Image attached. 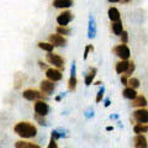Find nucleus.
Segmentation results:
<instances>
[{"instance_id":"obj_19","label":"nucleus","mask_w":148,"mask_h":148,"mask_svg":"<svg viewBox=\"0 0 148 148\" xmlns=\"http://www.w3.org/2000/svg\"><path fill=\"white\" fill-rule=\"evenodd\" d=\"M15 147L16 148H40L38 145H35V143H31V142H22V141L16 142Z\"/></svg>"},{"instance_id":"obj_23","label":"nucleus","mask_w":148,"mask_h":148,"mask_svg":"<svg viewBox=\"0 0 148 148\" xmlns=\"http://www.w3.org/2000/svg\"><path fill=\"white\" fill-rule=\"evenodd\" d=\"M127 85L133 88V89H137V88H140L141 83H140V80H138L137 78H130V79L127 80Z\"/></svg>"},{"instance_id":"obj_29","label":"nucleus","mask_w":148,"mask_h":148,"mask_svg":"<svg viewBox=\"0 0 148 148\" xmlns=\"http://www.w3.org/2000/svg\"><path fill=\"white\" fill-rule=\"evenodd\" d=\"M121 41H122V43H125V45H127V42H128V34H127V31H122L121 32Z\"/></svg>"},{"instance_id":"obj_1","label":"nucleus","mask_w":148,"mask_h":148,"mask_svg":"<svg viewBox=\"0 0 148 148\" xmlns=\"http://www.w3.org/2000/svg\"><path fill=\"white\" fill-rule=\"evenodd\" d=\"M14 131L22 138H32L37 135L36 126L30 122H18L16 126L14 127Z\"/></svg>"},{"instance_id":"obj_16","label":"nucleus","mask_w":148,"mask_h":148,"mask_svg":"<svg viewBox=\"0 0 148 148\" xmlns=\"http://www.w3.org/2000/svg\"><path fill=\"white\" fill-rule=\"evenodd\" d=\"M128 67V59H121V62L116 63V73L122 74L127 71Z\"/></svg>"},{"instance_id":"obj_9","label":"nucleus","mask_w":148,"mask_h":148,"mask_svg":"<svg viewBox=\"0 0 148 148\" xmlns=\"http://www.w3.org/2000/svg\"><path fill=\"white\" fill-rule=\"evenodd\" d=\"M72 20H73V15L71 11H63L62 14H59L57 17V22H58V25H61V26H67Z\"/></svg>"},{"instance_id":"obj_30","label":"nucleus","mask_w":148,"mask_h":148,"mask_svg":"<svg viewBox=\"0 0 148 148\" xmlns=\"http://www.w3.org/2000/svg\"><path fill=\"white\" fill-rule=\"evenodd\" d=\"M90 51H94V47H92L91 45H88L86 47H85V51H84V59L88 58V54H89Z\"/></svg>"},{"instance_id":"obj_25","label":"nucleus","mask_w":148,"mask_h":148,"mask_svg":"<svg viewBox=\"0 0 148 148\" xmlns=\"http://www.w3.org/2000/svg\"><path fill=\"white\" fill-rule=\"evenodd\" d=\"M57 34H59V35H69L71 34V29H68L67 26H61L59 25L57 27Z\"/></svg>"},{"instance_id":"obj_10","label":"nucleus","mask_w":148,"mask_h":148,"mask_svg":"<svg viewBox=\"0 0 148 148\" xmlns=\"http://www.w3.org/2000/svg\"><path fill=\"white\" fill-rule=\"evenodd\" d=\"M54 90V82L52 80H43V82H41V91L43 92V94H52Z\"/></svg>"},{"instance_id":"obj_35","label":"nucleus","mask_w":148,"mask_h":148,"mask_svg":"<svg viewBox=\"0 0 148 148\" xmlns=\"http://www.w3.org/2000/svg\"><path fill=\"white\" fill-rule=\"evenodd\" d=\"M38 64H40V67L42 68V69H47V66H46L43 62H38Z\"/></svg>"},{"instance_id":"obj_3","label":"nucleus","mask_w":148,"mask_h":148,"mask_svg":"<svg viewBox=\"0 0 148 148\" xmlns=\"http://www.w3.org/2000/svg\"><path fill=\"white\" fill-rule=\"evenodd\" d=\"M112 51L115 52V54H116L117 57H120L121 59H128L130 56H131V51H130V48L127 47V45H125V43L116 46Z\"/></svg>"},{"instance_id":"obj_5","label":"nucleus","mask_w":148,"mask_h":148,"mask_svg":"<svg viewBox=\"0 0 148 148\" xmlns=\"http://www.w3.org/2000/svg\"><path fill=\"white\" fill-rule=\"evenodd\" d=\"M49 111V106L47 103H45L42 100H37L35 103V112L41 116H46Z\"/></svg>"},{"instance_id":"obj_4","label":"nucleus","mask_w":148,"mask_h":148,"mask_svg":"<svg viewBox=\"0 0 148 148\" xmlns=\"http://www.w3.org/2000/svg\"><path fill=\"white\" fill-rule=\"evenodd\" d=\"M46 77L48 78L49 80L52 82H59L62 79L63 74H62V71L61 69H57V68H47L46 69Z\"/></svg>"},{"instance_id":"obj_13","label":"nucleus","mask_w":148,"mask_h":148,"mask_svg":"<svg viewBox=\"0 0 148 148\" xmlns=\"http://www.w3.org/2000/svg\"><path fill=\"white\" fill-rule=\"evenodd\" d=\"M147 104V99L143 95H137L135 99H132V106L136 108H146Z\"/></svg>"},{"instance_id":"obj_37","label":"nucleus","mask_w":148,"mask_h":148,"mask_svg":"<svg viewBox=\"0 0 148 148\" xmlns=\"http://www.w3.org/2000/svg\"><path fill=\"white\" fill-rule=\"evenodd\" d=\"M120 1H121V3H123V4H127V3H130V1H131V0H120Z\"/></svg>"},{"instance_id":"obj_11","label":"nucleus","mask_w":148,"mask_h":148,"mask_svg":"<svg viewBox=\"0 0 148 148\" xmlns=\"http://www.w3.org/2000/svg\"><path fill=\"white\" fill-rule=\"evenodd\" d=\"M135 147L137 148H147V138L142 135V133H137V136L135 137Z\"/></svg>"},{"instance_id":"obj_15","label":"nucleus","mask_w":148,"mask_h":148,"mask_svg":"<svg viewBox=\"0 0 148 148\" xmlns=\"http://www.w3.org/2000/svg\"><path fill=\"white\" fill-rule=\"evenodd\" d=\"M122 95H123V98L132 100V99H135L136 96H137V91H136V89H133V88L128 86V88H126V89L122 91Z\"/></svg>"},{"instance_id":"obj_7","label":"nucleus","mask_w":148,"mask_h":148,"mask_svg":"<svg viewBox=\"0 0 148 148\" xmlns=\"http://www.w3.org/2000/svg\"><path fill=\"white\" fill-rule=\"evenodd\" d=\"M48 40H49V42L54 46V47H63V46H66V43H67V40L59 34L49 35Z\"/></svg>"},{"instance_id":"obj_34","label":"nucleus","mask_w":148,"mask_h":148,"mask_svg":"<svg viewBox=\"0 0 148 148\" xmlns=\"http://www.w3.org/2000/svg\"><path fill=\"white\" fill-rule=\"evenodd\" d=\"M71 75H75V64L72 66V72H71Z\"/></svg>"},{"instance_id":"obj_31","label":"nucleus","mask_w":148,"mask_h":148,"mask_svg":"<svg viewBox=\"0 0 148 148\" xmlns=\"http://www.w3.org/2000/svg\"><path fill=\"white\" fill-rule=\"evenodd\" d=\"M48 148H57V143H56L54 138H51V142H49V145H48Z\"/></svg>"},{"instance_id":"obj_18","label":"nucleus","mask_w":148,"mask_h":148,"mask_svg":"<svg viewBox=\"0 0 148 148\" xmlns=\"http://www.w3.org/2000/svg\"><path fill=\"white\" fill-rule=\"evenodd\" d=\"M96 68H90V71H89V73L85 75V84L86 85H90L91 83H92V80H94V78H95V75H96Z\"/></svg>"},{"instance_id":"obj_17","label":"nucleus","mask_w":148,"mask_h":148,"mask_svg":"<svg viewBox=\"0 0 148 148\" xmlns=\"http://www.w3.org/2000/svg\"><path fill=\"white\" fill-rule=\"evenodd\" d=\"M108 15H109V18H110L111 21H117V20H120V11H119V9L114 8V6L109 9Z\"/></svg>"},{"instance_id":"obj_38","label":"nucleus","mask_w":148,"mask_h":148,"mask_svg":"<svg viewBox=\"0 0 148 148\" xmlns=\"http://www.w3.org/2000/svg\"><path fill=\"white\" fill-rule=\"evenodd\" d=\"M108 1H110V3H119L120 0H108Z\"/></svg>"},{"instance_id":"obj_33","label":"nucleus","mask_w":148,"mask_h":148,"mask_svg":"<svg viewBox=\"0 0 148 148\" xmlns=\"http://www.w3.org/2000/svg\"><path fill=\"white\" fill-rule=\"evenodd\" d=\"M59 137H61V135H59L57 131H53V132H52V138H54V140H58Z\"/></svg>"},{"instance_id":"obj_12","label":"nucleus","mask_w":148,"mask_h":148,"mask_svg":"<svg viewBox=\"0 0 148 148\" xmlns=\"http://www.w3.org/2000/svg\"><path fill=\"white\" fill-rule=\"evenodd\" d=\"M73 5V0H53V6L57 9H68Z\"/></svg>"},{"instance_id":"obj_6","label":"nucleus","mask_w":148,"mask_h":148,"mask_svg":"<svg viewBox=\"0 0 148 148\" xmlns=\"http://www.w3.org/2000/svg\"><path fill=\"white\" fill-rule=\"evenodd\" d=\"M133 117L140 123H148V110H146L145 108L136 110L135 112H133Z\"/></svg>"},{"instance_id":"obj_21","label":"nucleus","mask_w":148,"mask_h":148,"mask_svg":"<svg viewBox=\"0 0 148 148\" xmlns=\"http://www.w3.org/2000/svg\"><path fill=\"white\" fill-rule=\"evenodd\" d=\"M38 47L41 48V49H43V51H46V52H52L53 51V48H54V46L52 45V43H46V42H40L38 43Z\"/></svg>"},{"instance_id":"obj_32","label":"nucleus","mask_w":148,"mask_h":148,"mask_svg":"<svg viewBox=\"0 0 148 148\" xmlns=\"http://www.w3.org/2000/svg\"><path fill=\"white\" fill-rule=\"evenodd\" d=\"M127 75H126V74H123V75L121 77V83H122V84L123 85H127Z\"/></svg>"},{"instance_id":"obj_24","label":"nucleus","mask_w":148,"mask_h":148,"mask_svg":"<svg viewBox=\"0 0 148 148\" xmlns=\"http://www.w3.org/2000/svg\"><path fill=\"white\" fill-rule=\"evenodd\" d=\"M95 36V22L92 21V17H90V21H89V37L92 38Z\"/></svg>"},{"instance_id":"obj_27","label":"nucleus","mask_w":148,"mask_h":148,"mask_svg":"<svg viewBox=\"0 0 148 148\" xmlns=\"http://www.w3.org/2000/svg\"><path fill=\"white\" fill-rule=\"evenodd\" d=\"M104 92H105V89L104 88H101L98 92V96H96V103H101L103 101V98H104Z\"/></svg>"},{"instance_id":"obj_8","label":"nucleus","mask_w":148,"mask_h":148,"mask_svg":"<svg viewBox=\"0 0 148 148\" xmlns=\"http://www.w3.org/2000/svg\"><path fill=\"white\" fill-rule=\"evenodd\" d=\"M24 98L26 100H30V101H35V100H40L43 98V94H41L40 91H37L35 89H27L24 91Z\"/></svg>"},{"instance_id":"obj_2","label":"nucleus","mask_w":148,"mask_h":148,"mask_svg":"<svg viewBox=\"0 0 148 148\" xmlns=\"http://www.w3.org/2000/svg\"><path fill=\"white\" fill-rule=\"evenodd\" d=\"M46 59H47V62H48L49 64H53L54 67L59 68L61 71L64 68V59H63L59 54H56V53H52V52H48V54H47V57H46Z\"/></svg>"},{"instance_id":"obj_39","label":"nucleus","mask_w":148,"mask_h":148,"mask_svg":"<svg viewBox=\"0 0 148 148\" xmlns=\"http://www.w3.org/2000/svg\"><path fill=\"white\" fill-rule=\"evenodd\" d=\"M94 84H95V85H100V84H101V82H95Z\"/></svg>"},{"instance_id":"obj_36","label":"nucleus","mask_w":148,"mask_h":148,"mask_svg":"<svg viewBox=\"0 0 148 148\" xmlns=\"http://www.w3.org/2000/svg\"><path fill=\"white\" fill-rule=\"evenodd\" d=\"M105 106H106V108H108V106H110V100H109V99L105 100Z\"/></svg>"},{"instance_id":"obj_14","label":"nucleus","mask_w":148,"mask_h":148,"mask_svg":"<svg viewBox=\"0 0 148 148\" xmlns=\"http://www.w3.org/2000/svg\"><path fill=\"white\" fill-rule=\"evenodd\" d=\"M111 30L116 36H120L121 32L123 31V25L121 20H117V21H111Z\"/></svg>"},{"instance_id":"obj_26","label":"nucleus","mask_w":148,"mask_h":148,"mask_svg":"<svg viewBox=\"0 0 148 148\" xmlns=\"http://www.w3.org/2000/svg\"><path fill=\"white\" fill-rule=\"evenodd\" d=\"M135 68H136V66H135V63L133 62H128V67H127V71L125 72V74H126L127 77H130L131 74L135 72Z\"/></svg>"},{"instance_id":"obj_22","label":"nucleus","mask_w":148,"mask_h":148,"mask_svg":"<svg viewBox=\"0 0 148 148\" xmlns=\"http://www.w3.org/2000/svg\"><path fill=\"white\" fill-rule=\"evenodd\" d=\"M75 88H77V78L75 75H71V78L68 80V89L71 91H74Z\"/></svg>"},{"instance_id":"obj_28","label":"nucleus","mask_w":148,"mask_h":148,"mask_svg":"<svg viewBox=\"0 0 148 148\" xmlns=\"http://www.w3.org/2000/svg\"><path fill=\"white\" fill-rule=\"evenodd\" d=\"M35 119L37 120V122H38L40 125H42V126H45V125H47L46 123V120H45V116H41V115H35Z\"/></svg>"},{"instance_id":"obj_20","label":"nucleus","mask_w":148,"mask_h":148,"mask_svg":"<svg viewBox=\"0 0 148 148\" xmlns=\"http://www.w3.org/2000/svg\"><path fill=\"white\" fill-rule=\"evenodd\" d=\"M133 131H135V133H146V132H148V125L138 122L136 126L133 127Z\"/></svg>"}]
</instances>
